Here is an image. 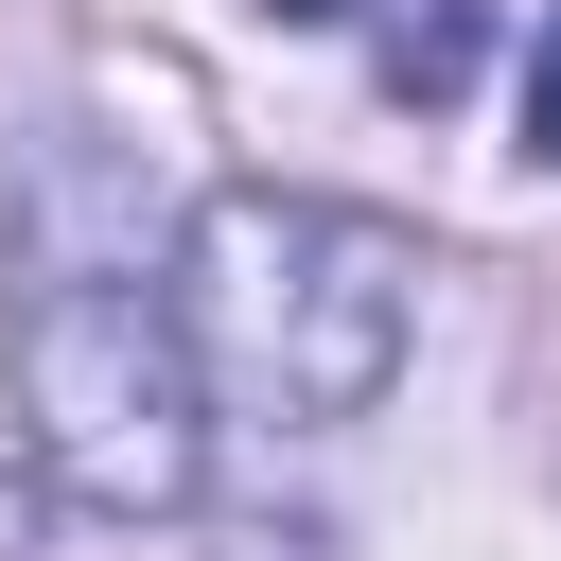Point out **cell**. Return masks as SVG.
I'll list each match as a JSON object with an SVG mask.
<instances>
[{
    "label": "cell",
    "instance_id": "6da1fadb",
    "mask_svg": "<svg viewBox=\"0 0 561 561\" xmlns=\"http://www.w3.org/2000/svg\"><path fill=\"white\" fill-rule=\"evenodd\" d=\"M175 333L263 421H368L421 351V245L386 210H333V193H210Z\"/></svg>",
    "mask_w": 561,
    "mask_h": 561
},
{
    "label": "cell",
    "instance_id": "7a4b0ae2",
    "mask_svg": "<svg viewBox=\"0 0 561 561\" xmlns=\"http://www.w3.org/2000/svg\"><path fill=\"white\" fill-rule=\"evenodd\" d=\"M0 386H18V438L70 508L105 526H175L193 473H210V368L175 333V298L140 263H35L18 333H0Z\"/></svg>",
    "mask_w": 561,
    "mask_h": 561
},
{
    "label": "cell",
    "instance_id": "3957f363",
    "mask_svg": "<svg viewBox=\"0 0 561 561\" xmlns=\"http://www.w3.org/2000/svg\"><path fill=\"white\" fill-rule=\"evenodd\" d=\"M473 35H491L473 0H403V18H386V88H403V105H456V88H473Z\"/></svg>",
    "mask_w": 561,
    "mask_h": 561
},
{
    "label": "cell",
    "instance_id": "277c9868",
    "mask_svg": "<svg viewBox=\"0 0 561 561\" xmlns=\"http://www.w3.org/2000/svg\"><path fill=\"white\" fill-rule=\"evenodd\" d=\"M210 561H333V543H316V526H280V508H263V526H228V543H210Z\"/></svg>",
    "mask_w": 561,
    "mask_h": 561
},
{
    "label": "cell",
    "instance_id": "5b68a950",
    "mask_svg": "<svg viewBox=\"0 0 561 561\" xmlns=\"http://www.w3.org/2000/svg\"><path fill=\"white\" fill-rule=\"evenodd\" d=\"M526 140L561 158V18H543V70H526Z\"/></svg>",
    "mask_w": 561,
    "mask_h": 561
}]
</instances>
